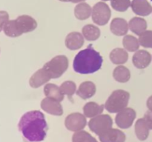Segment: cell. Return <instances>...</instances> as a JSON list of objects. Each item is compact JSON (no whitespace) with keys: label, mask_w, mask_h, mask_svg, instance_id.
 <instances>
[{"label":"cell","mask_w":152,"mask_h":142,"mask_svg":"<svg viewBox=\"0 0 152 142\" xmlns=\"http://www.w3.org/2000/svg\"><path fill=\"white\" fill-rule=\"evenodd\" d=\"M9 21V15L6 11H0V32L4 29L6 23Z\"/></svg>","instance_id":"32"},{"label":"cell","mask_w":152,"mask_h":142,"mask_svg":"<svg viewBox=\"0 0 152 142\" xmlns=\"http://www.w3.org/2000/svg\"><path fill=\"white\" fill-rule=\"evenodd\" d=\"M78 32L70 33L65 38V45L69 50H78L84 44V38Z\"/></svg>","instance_id":"15"},{"label":"cell","mask_w":152,"mask_h":142,"mask_svg":"<svg viewBox=\"0 0 152 142\" xmlns=\"http://www.w3.org/2000/svg\"><path fill=\"white\" fill-rule=\"evenodd\" d=\"M102 57L90 44L87 48L76 55L73 67L75 72L80 74H91L99 70L102 67Z\"/></svg>","instance_id":"2"},{"label":"cell","mask_w":152,"mask_h":142,"mask_svg":"<svg viewBox=\"0 0 152 142\" xmlns=\"http://www.w3.org/2000/svg\"><path fill=\"white\" fill-rule=\"evenodd\" d=\"M111 9L104 2H98L92 8V20L100 26L106 25L111 18Z\"/></svg>","instance_id":"6"},{"label":"cell","mask_w":152,"mask_h":142,"mask_svg":"<svg viewBox=\"0 0 152 142\" xmlns=\"http://www.w3.org/2000/svg\"><path fill=\"white\" fill-rule=\"evenodd\" d=\"M41 108L50 115L59 116L63 114V109L60 102L48 97L42 101Z\"/></svg>","instance_id":"9"},{"label":"cell","mask_w":152,"mask_h":142,"mask_svg":"<svg viewBox=\"0 0 152 142\" xmlns=\"http://www.w3.org/2000/svg\"><path fill=\"white\" fill-rule=\"evenodd\" d=\"M60 90L64 95L68 96L70 101H72V96L77 90L76 84L72 81H66L61 84Z\"/></svg>","instance_id":"28"},{"label":"cell","mask_w":152,"mask_h":142,"mask_svg":"<svg viewBox=\"0 0 152 142\" xmlns=\"http://www.w3.org/2000/svg\"><path fill=\"white\" fill-rule=\"evenodd\" d=\"M51 79L50 75L44 67L38 70L34 75L31 76L29 83L33 88H38L42 85L45 84Z\"/></svg>","instance_id":"12"},{"label":"cell","mask_w":152,"mask_h":142,"mask_svg":"<svg viewBox=\"0 0 152 142\" xmlns=\"http://www.w3.org/2000/svg\"><path fill=\"white\" fill-rule=\"evenodd\" d=\"M130 0H111L113 9L118 12H125L131 6Z\"/></svg>","instance_id":"31"},{"label":"cell","mask_w":152,"mask_h":142,"mask_svg":"<svg viewBox=\"0 0 152 142\" xmlns=\"http://www.w3.org/2000/svg\"><path fill=\"white\" fill-rule=\"evenodd\" d=\"M136 112L132 108L126 107L117 112L115 121L117 125L121 129H128L132 127L136 118Z\"/></svg>","instance_id":"8"},{"label":"cell","mask_w":152,"mask_h":142,"mask_svg":"<svg viewBox=\"0 0 152 142\" xmlns=\"http://www.w3.org/2000/svg\"><path fill=\"white\" fill-rule=\"evenodd\" d=\"M87 124L85 115L80 112H74L66 117L65 121V125L66 128L70 131L78 132L81 131L86 127Z\"/></svg>","instance_id":"7"},{"label":"cell","mask_w":152,"mask_h":142,"mask_svg":"<svg viewBox=\"0 0 152 142\" xmlns=\"http://www.w3.org/2000/svg\"><path fill=\"white\" fill-rule=\"evenodd\" d=\"M113 76H114V79L118 82L126 83L130 79L131 72L126 67L120 65L114 69Z\"/></svg>","instance_id":"24"},{"label":"cell","mask_w":152,"mask_h":142,"mask_svg":"<svg viewBox=\"0 0 152 142\" xmlns=\"http://www.w3.org/2000/svg\"><path fill=\"white\" fill-rule=\"evenodd\" d=\"M105 106L102 104L99 105L95 102H88L83 107V112L85 116L87 118H94L97 115H101Z\"/></svg>","instance_id":"18"},{"label":"cell","mask_w":152,"mask_h":142,"mask_svg":"<svg viewBox=\"0 0 152 142\" xmlns=\"http://www.w3.org/2000/svg\"><path fill=\"white\" fill-rule=\"evenodd\" d=\"M92 13V8L88 4L81 2L74 8V15L80 20H86L90 17Z\"/></svg>","instance_id":"22"},{"label":"cell","mask_w":152,"mask_h":142,"mask_svg":"<svg viewBox=\"0 0 152 142\" xmlns=\"http://www.w3.org/2000/svg\"><path fill=\"white\" fill-rule=\"evenodd\" d=\"M144 119L148 124L150 130H152V111L148 110L145 112L144 115Z\"/></svg>","instance_id":"33"},{"label":"cell","mask_w":152,"mask_h":142,"mask_svg":"<svg viewBox=\"0 0 152 142\" xmlns=\"http://www.w3.org/2000/svg\"><path fill=\"white\" fill-rule=\"evenodd\" d=\"M133 64L138 69H145L151 62V56L148 51L140 50L137 51L133 56Z\"/></svg>","instance_id":"11"},{"label":"cell","mask_w":152,"mask_h":142,"mask_svg":"<svg viewBox=\"0 0 152 142\" xmlns=\"http://www.w3.org/2000/svg\"><path fill=\"white\" fill-rule=\"evenodd\" d=\"M128 59L129 54L124 49L116 48L110 53V59L115 64H123L127 62Z\"/></svg>","instance_id":"23"},{"label":"cell","mask_w":152,"mask_h":142,"mask_svg":"<svg viewBox=\"0 0 152 142\" xmlns=\"http://www.w3.org/2000/svg\"><path fill=\"white\" fill-rule=\"evenodd\" d=\"M113 121L108 115H99L89 121L88 127L95 134L100 135L112 128Z\"/></svg>","instance_id":"5"},{"label":"cell","mask_w":152,"mask_h":142,"mask_svg":"<svg viewBox=\"0 0 152 142\" xmlns=\"http://www.w3.org/2000/svg\"><path fill=\"white\" fill-rule=\"evenodd\" d=\"M130 94L127 91L117 90L113 92L107 99L105 108L111 113H117L126 108L129 104Z\"/></svg>","instance_id":"3"},{"label":"cell","mask_w":152,"mask_h":142,"mask_svg":"<svg viewBox=\"0 0 152 142\" xmlns=\"http://www.w3.org/2000/svg\"><path fill=\"white\" fill-rule=\"evenodd\" d=\"M131 7L134 13L138 16H146L152 13V6L147 0H133Z\"/></svg>","instance_id":"14"},{"label":"cell","mask_w":152,"mask_h":142,"mask_svg":"<svg viewBox=\"0 0 152 142\" xmlns=\"http://www.w3.org/2000/svg\"><path fill=\"white\" fill-rule=\"evenodd\" d=\"M72 142H97V141L88 132L81 130L74 133L72 137Z\"/></svg>","instance_id":"29"},{"label":"cell","mask_w":152,"mask_h":142,"mask_svg":"<svg viewBox=\"0 0 152 142\" xmlns=\"http://www.w3.org/2000/svg\"><path fill=\"white\" fill-rule=\"evenodd\" d=\"M110 28H111V31L112 32V33L116 36H124L127 33L129 27L128 22L124 19L115 18L111 22Z\"/></svg>","instance_id":"16"},{"label":"cell","mask_w":152,"mask_h":142,"mask_svg":"<svg viewBox=\"0 0 152 142\" xmlns=\"http://www.w3.org/2000/svg\"><path fill=\"white\" fill-rule=\"evenodd\" d=\"M96 93V86L92 81H85L79 87L77 94L83 99L91 98Z\"/></svg>","instance_id":"17"},{"label":"cell","mask_w":152,"mask_h":142,"mask_svg":"<svg viewBox=\"0 0 152 142\" xmlns=\"http://www.w3.org/2000/svg\"><path fill=\"white\" fill-rule=\"evenodd\" d=\"M151 1H152V0H151Z\"/></svg>","instance_id":"37"},{"label":"cell","mask_w":152,"mask_h":142,"mask_svg":"<svg viewBox=\"0 0 152 142\" xmlns=\"http://www.w3.org/2000/svg\"><path fill=\"white\" fill-rule=\"evenodd\" d=\"M123 44L124 48L130 52L137 51L140 47L139 40L131 35L125 36L123 39Z\"/></svg>","instance_id":"26"},{"label":"cell","mask_w":152,"mask_h":142,"mask_svg":"<svg viewBox=\"0 0 152 142\" xmlns=\"http://www.w3.org/2000/svg\"><path fill=\"white\" fill-rule=\"evenodd\" d=\"M102 1H108V0H102Z\"/></svg>","instance_id":"36"},{"label":"cell","mask_w":152,"mask_h":142,"mask_svg":"<svg viewBox=\"0 0 152 142\" xmlns=\"http://www.w3.org/2000/svg\"><path fill=\"white\" fill-rule=\"evenodd\" d=\"M83 35L88 41H95L100 36V30L93 25H87L83 27Z\"/></svg>","instance_id":"25"},{"label":"cell","mask_w":152,"mask_h":142,"mask_svg":"<svg viewBox=\"0 0 152 142\" xmlns=\"http://www.w3.org/2000/svg\"><path fill=\"white\" fill-rule=\"evenodd\" d=\"M43 67L47 70L51 78H59L68 69V59L65 56H56L47 62Z\"/></svg>","instance_id":"4"},{"label":"cell","mask_w":152,"mask_h":142,"mask_svg":"<svg viewBox=\"0 0 152 142\" xmlns=\"http://www.w3.org/2000/svg\"><path fill=\"white\" fill-rule=\"evenodd\" d=\"M15 20H16L18 28L22 34L31 32L34 30L37 27V21L34 18L28 15L19 16Z\"/></svg>","instance_id":"10"},{"label":"cell","mask_w":152,"mask_h":142,"mask_svg":"<svg viewBox=\"0 0 152 142\" xmlns=\"http://www.w3.org/2000/svg\"><path fill=\"white\" fill-rule=\"evenodd\" d=\"M129 27L134 33L140 36L144 31L146 30L147 22L142 18L134 17L129 22Z\"/></svg>","instance_id":"21"},{"label":"cell","mask_w":152,"mask_h":142,"mask_svg":"<svg viewBox=\"0 0 152 142\" xmlns=\"http://www.w3.org/2000/svg\"><path fill=\"white\" fill-rule=\"evenodd\" d=\"M101 142H125L126 135L117 129H110L103 134L99 135Z\"/></svg>","instance_id":"13"},{"label":"cell","mask_w":152,"mask_h":142,"mask_svg":"<svg viewBox=\"0 0 152 142\" xmlns=\"http://www.w3.org/2000/svg\"><path fill=\"white\" fill-rule=\"evenodd\" d=\"M61 1H65V2H73V3H78V2H82L83 1H86V0H59Z\"/></svg>","instance_id":"35"},{"label":"cell","mask_w":152,"mask_h":142,"mask_svg":"<svg viewBox=\"0 0 152 142\" xmlns=\"http://www.w3.org/2000/svg\"><path fill=\"white\" fill-rule=\"evenodd\" d=\"M139 42L145 48H152V30H145L139 36Z\"/></svg>","instance_id":"30"},{"label":"cell","mask_w":152,"mask_h":142,"mask_svg":"<svg viewBox=\"0 0 152 142\" xmlns=\"http://www.w3.org/2000/svg\"><path fill=\"white\" fill-rule=\"evenodd\" d=\"M149 127L145 122V119L140 118L135 124V133L137 138L140 141H145L148 138L149 135Z\"/></svg>","instance_id":"19"},{"label":"cell","mask_w":152,"mask_h":142,"mask_svg":"<svg viewBox=\"0 0 152 142\" xmlns=\"http://www.w3.org/2000/svg\"><path fill=\"white\" fill-rule=\"evenodd\" d=\"M44 93L46 97L55 99L61 102L64 99V94L62 93L60 87L53 84H47L44 87Z\"/></svg>","instance_id":"20"},{"label":"cell","mask_w":152,"mask_h":142,"mask_svg":"<svg viewBox=\"0 0 152 142\" xmlns=\"http://www.w3.org/2000/svg\"><path fill=\"white\" fill-rule=\"evenodd\" d=\"M19 130L26 141H42L45 138L48 130L44 114L39 110L25 113L19 122Z\"/></svg>","instance_id":"1"},{"label":"cell","mask_w":152,"mask_h":142,"mask_svg":"<svg viewBox=\"0 0 152 142\" xmlns=\"http://www.w3.org/2000/svg\"><path fill=\"white\" fill-rule=\"evenodd\" d=\"M146 104H147V106H148V110L152 111V96H150V97L148 99Z\"/></svg>","instance_id":"34"},{"label":"cell","mask_w":152,"mask_h":142,"mask_svg":"<svg viewBox=\"0 0 152 142\" xmlns=\"http://www.w3.org/2000/svg\"><path fill=\"white\" fill-rule=\"evenodd\" d=\"M4 34L9 37H18L22 35L18 28L16 20H10L6 23L4 29Z\"/></svg>","instance_id":"27"}]
</instances>
